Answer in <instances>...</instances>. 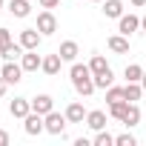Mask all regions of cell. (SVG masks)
Listing matches in <instances>:
<instances>
[{"label": "cell", "instance_id": "1", "mask_svg": "<svg viewBox=\"0 0 146 146\" xmlns=\"http://www.w3.org/2000/svg\"><path fill=\"white\" fill-rule=\"evenodd\" d=\"M69 75H72V86L78 89V95L89 98V95L95 92V75H92V69H89V66H83V63H75Z\"/></svg>", "mask_w": 146, "mask_h": 146}, {"label": "cell", "instance_id": "2", "mask_svg": "<svg viewBox=\"0 0 146 146\" xmlns=\"http://www.w3.org/2000/svg\"><path fill=\"white\" fill-rule=\"evenodd\" d=\"M43 123H46V132L49 135H63V129H66V115H57L54 109L49 112V115H43Z\"/></svg>", "mask_w": 146, "mask_h": 146}, {"label": "cell", "instance_id": "3", "mask_svg": "<svg viewBox=\"0 0 146 146\" xmlns=\"http://www.w3.org/2000/svg\"><path fill=\"white\" fill-rule=\"evenodd\" d=\"M23 129H26V135H40V132H46L43 115H37V112H29V115L23 117Z\"/></svg>", "mask_w": 146, "mask_h": 146}, {"label": "cell", "instance_id": "4", "mask_svg": "<svg viewBox=\"0 0 146 146\" xmlns=\"http://www.w3.org/2000/svg\"><path fill=\"white\" fill-rule=\"evenodd\" d=\"M37 32H40V35H54V32H57V20H54V15H52L49 9L37 15Z\"/></svg>", "mask_w": 146, "mask_h": 146}, {"label": "cell", "instance_id": "5", "mask_svg": "<svg viewBox=\"0 0 146 146\" xmlns=\"http://www.w3.org/2000/svg\"><path fill=\"white\" fill-rule=\"evenodd\" d=\"M20 66H23V72H37V69L43 66V57L37 54V49H29V52H23Z\"/></svg>", "mask_w": 146, "mask_h": 146}, {"label": "cell", "instance_id": "6", "mask_svg": "<svg viewBox=\"0 0 146 146\" xmlns=\"http://www.w3.org/2000/svg\"><path fill=\"white\" fill-rule=\"evenodd\" d=\"M0 75L6 78V83H20V78H23V66H20V63L6 60V66L0 69Z\"/></svg>", "mask_w": 146, "mask_h": 146}, {"label": "cell", "instance_id": "7", "mask_svg": "<svg viewBox=\"0 0 146 146\" xmlns=\"http://www.w3.org/2000/svg\"><path fill=\"white\" fill-rule=\"evenodd\" d=\"M140 29V17H135V15H120V23H117V32L120 35H132V32H137Z\"/></svg>", "mask_w": 146, "mask_h": 146}, {"label": "cell", "instance_id": "8", "mask_svg": "<svg viewBox=\"0 0 146 146\" xmlns=\"http://www.w3.org/2000/svg\"><path fill=\"white\" fill-rule=\"evenodd\" d=\"M40 37H43V35H40L37 29H23V32H20V46H23L26 52H29V49H37V46H40Z\"/></svg>", "mask_w": 146, "mask_h": 146}, {"label": "cell", "instance_id": "9", "mask_svg": "<svg viewBox=\"0 0 146 146\" xmlns=\"http://www.w3.org/2000/svg\"><path fill=\"white\" fill-rule=\"evenodd\" d=\"M86 115H89V112H86V109H83V103H78V100L66 106V120H69V123H83V120H86Z\"/></svg>", "mask_w": 146, "mask_h": 146}, {"label": "cell", "instance_id": "10", "mask_svg": "<svg viewBox=\"0 0 146 146\" xmlns=\"http://www.w3.org/2000/svg\"><path fill=\"white\" fill-rule=\"evenodd\" d=\"M54 109V100L49 98V95H37V98H32V112H37V115H49Z\"/></svg>", "mask_w": 146, "mask_h": 146}, {"label": "cell", "instance_id": "11", "mask_svg": "<svg viewBox=\"0 0 146 146\" xmlns=\"http://www.w3.org/2000/svg\"><path fill=\"white\" fill-rule=\"evenodd\" d=\"M9 112H12V117H26V115L32 112V100H26V98H15V100L9 103Z\"/></svg>", "mask_w": 146, "mask_h": 146}, {"label": "cell", "instance_id": "12", "mask_svg": "<svg viewBox=\"0 0 146 146\" xmlns=\"http://www.w3.org/2000/svg\"><path fill=\"white\" fill-rule=\"evenodd\" d=\"M86 123H89V129H95V132L106 129V112H100V109H92V112L86 115Z\"/></svg>", "mask_w": 146, "mask_h": 146}, {"label": "cell", "instance_id": "13", "mask_svg": "<svg viewBox=\"0 0 146 146\" xmlns=\"http://www.w3.org/2000/svg\"><path fill=\"white\" fill-rule=\"evenodd\" d=\"M9 12L15 17H29L32 15V3L29 0H9Z\"/></svg>", "mask_w": 146, "mask_h": 146}, {"label": "cell", "instance_id": "14", "mask_svg": "<svg viewBox=\"0 0 146 146\" xmlns=\"http://www.w3.org/2000/svg\"><path fill=\"white\" fill-rule=\"evenodd\" d=\"M78 43L75 40H66V43H60V49H57V54L63 57V60H69V63H75V57H78Z\"/></svg>", "mask_w": 146, "mask_h": 146}, {"label": "cell", "instance_id": "15", "mask_svg": "<svg viewBox=\"0 0 146 146\" xmlns=\"http://www.w3.org/2000/svg\"><path fill=\"white\" fill-rule=\"evenodd\" d=\"M60 63H63V57H60V54H46L40 69L46 72V75H57V72H60Z\"/></svg>", "mask_w": 146, "mask_h": 146}, {"label": "cell", "instance_id": "16", "mask_svg": "<svg viewBox=\"0 0 146 146\" xmlns=\"http://www.w3.org/2000/svg\"><path fill=\"white\" fill-rule=\"evenodd\" d=\"M109 49L117 52V54H126V52H129V40H126V35H112V37H109Z\"/></svg>", "mask_w": 146, "mask_h": 146}, {"label": "cell", "instance_id": "17", "mask_svg": "<svg viewBox=\"0 0 146 146\" xmlns=\"http://www.w3.org/2000/svg\"><path fill=\"white\" fill-rule=\"evenodd\" d=\"M103 15L120 20V15H123V3H120V0H106V3H103Z\"/></svg>", "mask_w": 146, "mask_h": 146}, {"label": "cell", "instance_id": "18", "mask_svg": "<svg viewBox=\"0 0 146 146\" xmlns=\"http://www.w3.org/2000/svg\"><path fill=\"white\" fill-rule=\"evenodd\" d=\"M123 95H126V100H129V103H135V100H140V95H143V86L129 80V83L123 86Z\"/></svg>", "mask_w": 146, "mask_h": 146}, {"label": "cell", "instance_id": "19", "mask_svg": "<svg viewBox=\"0 0 146 146\" xmlns=\"http://www.w3.org/2000/svg\"><path fill=\"white\" fill-rule=\"evenodd\" d=\"M23 52H26V49H23L20 43H9L3 52H0V57H3V60H15V57H23Z\"/></svg>", "mask_w": 146, "mask_h": 146}, {"label": "cell", "instance_id": "20", "mask_svg": "<svg viewBox=\"0 0 146 146\" xmlns=\"http://www.w3.org/2000/svg\"><path fill=\"white\" fill-rule=\"evenodd\" d=\"M120 123H126V126H137V123H140V109H137L135 103H129V109H126V115H123Z\"/></svg>", "mask_w": 146, "mask_h": 146}, {"label": "cell", "instance_id": "21", "mask_svg": "<svg viewBox=\"0 0 146 146\" xmlns=\"http://www.w3.org/2000/svg\"><path fill=\"white\" fill-rule=\"evenodd\" d=\"M115 83V75H112V69H106L103 75H95V89H109Z\"/></svg>", "mask_w": 146, "mask_h": 146}, {"label": "cell", "instance_id": "22", "mask_svg": "<svg viewBox=\"0 0 146 146\" xmlns=\"http://www.w3.org/2000/svg\"><path fill=\"white\" fill-rule=\"evenodd\" d=\"M126 109H129V100H117V103H109V115H112L115 120H123Z\"/></svg>", "mask_w": 146, "mask_h": 146}, {"label": "cell", "instance_id": "23", "mask_svg": "<svg viewBox=\"0 0 146 146\" xmlns=\"http://www.w3.org/2000/svg\"><path fill=\"white\" fill-rule=\"evenodd\" d=\"M89 69H92V75H103V72L109 69V63H106V57H103V54H95V57H92V63H89Z\"/></svg>", "mask_w": 146, "mask_h": 146}, {"label": "cell", "instance_id": "24", "mask_svg": "<svg viewBox=\"0 0 146 146\" xmlns=\"http://www.w3.org/2000/svg\"><path fill=\"white\" fill-rule=\"evenodd\" d=\"M123 75H126V80H132V83H140V78H143V69H140L137 63H129Z\"/></svg>", "mask_w": 146, "mask_h": 146}, {"label": "cell", "instance_id": "25", "mask_svg": "<svg viewBox=\"0 0 146 146\" xmlns=\"http://www.w3.org/2000/svg\"><path fill=\"white\" fill-rule=\"evenodd\" d=\"M106 100H109V103H117V100H126V95H123V86H115V83H112V86L106 89Z\"/></svg>", "mask_w": 146, "mask_h": 146}, {"label": "cell", "instance_id": "26", "mask_svg": "<svg viewBox=\"0 0 146 146\" xmlns=\"http://www.w3.org/2000/svg\"><path fill=\"white\" fill-rule=\"evenodd\" d=\"M112 143H115V137H112L109 132H103V129H100V132L95 135V146H112Z\"/></svg>", "mask_w": 146, "mask_h": 146}, {"label": "cell", "instance_id": "27", "mask_svg": "<svg viewBox=\"0 0 146 146\" xmlns=\"http://www.w3.org/2000/svg\"><path fill=\"white\" fill-rule=\"evenodd\" d=\"M115 143H117V146H135L137 140H135L129 132H123V135H117V137H115Z\"/></svg>", "mask_w": 146, "mask_h": 146}, {"label": "cell", "instance_id": "28", "mask_svg": "<svg viewBox=\"0 0 146 146\" xmlns=\"http://www.w3.org/2000/svg\"><path fill=\"white\" fill-rule=\"evenodd\" d=\"M57 3H60V0H40V6H43V9H54Z\"/></svg>", "mask_w": 146, "mask_h": 146}, {"label": "cell", "instance_id": "29", "mask_svg": "<svg viewBox=\"0 0 146 146\" xmlns=\"http://www.w3.org/2000/svg\"><path fill=\"white\" fill-rule=\"evenodd\" d=\"M6 86H9V83H6V78H3V75H0V98H3V95H6Z\"/></svg>", "mask_w": 146, "mask_h": 146}, {"label": "cell", "instance_id": "30", "mask_svg": "<svg viewBox=\"0 0 146 146\" xmlns=\"http://www.w3.org/2000/svg\"><path fill=\"white\" fill-rule=\"evenodd\" d=\"M6 143H9V132L0 129V146H6Z\"/></svg>", "mask_w": 146, "mask_h": 146}, {"label": "cell", "instance_id": "31", "mask_svg": "<svg viewBox=\"0 0 146 146\" xmlns=\"http://www.w3.org/2000/svg\"><path fill=\"white\" fill-rule=\"evenodd\" d=\"M132 6H137V9H140V6H146V0H132Z\"/></svg>", "mask_w": 146, "mask_h": 146}, {"label": "cell", "instance_id": "32", "mask_svg": "<svg viewBox=\"0 0 146 146\" xmlns=\"http://www.w3.org/2000/svg\"><path fill=\"white\" fill-rule=\"evenodd\" d=\"M140 86H143V92H146V69H143V78H140Z\"/></svg>", "mask_w": 146, "mask_h": 146}, {"label": "cell", "instance_id": "33", "mask_svg": "<svg viewBox=\"0 0 146 146\" xmlns=\"http://www.w3.org/2000/svg\"><path fill=\"white\" fill-rule=\"evenodd\" d=\"M140 29H143V32H146V15H143V17H140Z\"/></svg>", "mask_w": 146, "mask_h": 146}, {"label": "cell", "instance_id": "34", "mask_svg": "<svg viewBox=\"0 0 146 146\" xmlns=\"http://www.w3.org/2000/svg\"><path fill=\"white\" fill-rule=\"evenodd\" d=\"M0 9H3V0H0Z\"/></svg>", "mask_w": 146, "mask_h": 146}, {"label": "cell", "instance_id": "35", "mask_svg": "<svg viewBox=\"0 0 146 146\" xmlns=\"http://www.w3.org/2000/svg\"><path fill=\"white\" fill-rule=\"evenodd\" d=\"M0 49H3V46H0Z\"/></svg>", "mask_w": 146, "mask_h": 146}]
</instances>
